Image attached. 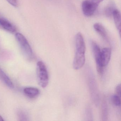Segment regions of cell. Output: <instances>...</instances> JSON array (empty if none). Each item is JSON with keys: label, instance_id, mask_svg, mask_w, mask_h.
<instances>
[{"label": "cell", "instance_id": "obj_17", "mask_svg": "<svg viewBox=\"0 0 121 121\" xmlns=\"http://www.w3.org/2000/svg\"><path fill=\"white\" fill-rule=\"evenodd\" d=\"M20 119V120L22 121H24V120H27V116L25 114V113L22 112H19V115H18Z\"/></svg>", "mask_w": 121, "mask_h": 121}, {"label": "cell", "instance_id": "obj_15", "mask_svg": "<svg viewBox=\"0 0 121 121\" xmlns=\"http://www.w3.org/2000/svg\"><path fill=\"white\" fill-rule=\"evenodd\" d=\"M111 100L113 104L117 107H120V97L117 95H113L111 97Z\"/></svg>", "mask_w": 121, "mask_h": 121}, {"label": "cell", "instance_id": "obj_7", "mask_svg": "<svg viewBox=\"0 0 121 121\" xmlns=\"http://www.w3.org/2000/svg\"><path fill=\"white\" fill-rule=\"evenodd\" d=\"M0 29L12 34L17 31V29L14 25L7 20L1 18H0Z\"/></svg>", "mask_w": 121, "mask_h": 121}, {"label": "cell", "instance_id": "obj_11", "mask_svg": "<svg viewBox=\"0 0 121 121\" xmlns=\"http://www.w3.org/2000/svg\"><path fill=\"white\" fill-rule=\"evenodd\" d=\"M114 22L116 28L120 35L121 33V16L119 11L117 9H115L113 11L112 14Z\"/></svg>", "mask_w": 121, "mask_h": 121}, {"label": "cell", "instance_id": "obj_5", "mask_svg": "<svg viewBox=\"0 0 121 121\" xmlns=\"http://www.w3.org/2000/svg\"><path fill=\"white\" fill-rule=\"evenodd\" d=\"M76 52L85 53L86 47L84 38L82 34L78 32L75 37Z\"/></svg>", "mask_w": 121, "mask_h": 121}, {"label": "cell", "instance_id": "obj_4", "mask_svg": "<svg viewBox=\"0 0 121 121\" xmlns=\"http://www.w3.org/2000/svg\"><path fill=\"white\" fill-rule=\"evenodd\" d=\"M91 47L94 58L96 62L98 73L102 75L103 73V67L101 61V50L97 43L94 41L91 42Z\"/></svg>", "mask_w": 121, "mask_h": 121}, {"label": "cell", "instance_id": "obj_3", "mask_svg": "<svg viewBox=\"0 0 121 121\" xmlns=\"http://www.w3.org/2000/svg\"><path fill=\"white\" fill-rule=\"evenodd\" d=\"M103 0H85L82 4V10L86 17L92 16L95 12L100 3Z\"/></svg>", "mask_w": 121, "mask_h": 121}, {"label": "cell", "instance_id": "obj_16", "mask_svg": "<svg viewBox=\"0 0 121 121\" xmlns=\"http://www.w3.org/2000/svg\"><path fill=\"white\" fill-rule=\"evenodd\" d=\"M115 9L112 7H109L107 8L105 10V13L106 15L108 16H110L112 15L113 11Z\"/></svg>", "mask_w": 121, "mask_h": 121}, {"label": "cell", "instance_id": "obj_18", "mask_svg": "<svg viewBox=\"0 0 121 121\" xmlns=\"http://www.w3.org/2000/svg\"><path fill=\"white\" fill-rule=\"evenodd\" d=\"M115 92L116 95L120 97L121 96V85L120 84L117 85L115 88Z\"/></svg>", "mask_w": 121, "mask_h": 121}, {"label": "cell", "instance_id": "obj_8", "mask_svg": "<svg viewBox=\"0 0 121 121\" xmlns=\"http://www.w3.org/2000/svg\"><path fill=\"white\" fill-rule=\"evenodd\" d=\"M111 56V49L104 48L101 50V61L103 67H105L109 62Z\"/></svg>", "mask_w": 121, "mask_h": 121}, {"label": "cell", "instance_id": "obj_13", "mask_svg": "<svg viewBox=\"0 0 121 121\" xmlns=\"http://www.w3.org/2000/svg\"><path fill=\"white\" fill-rule=\"evenodd\" d=\"M95 80L93 79V78H89V85L90 89L91 91L92 95L94 99H95V100L96 102L97 100V99H98V93L97 90V87L95 85Z\"/></svg>", "mask_w": 121, "mask_h": 121}, {"label": "cell", "instance_id": "obj_14", "mask_svg": "<svg viewBox=\"0 0 121 121\" xmlns=\"http://www.w3.org/2000/svg\"><path fill=\"white\" fill-rule=\"evenodd\" d=\"M102 112L103 120H107L108 118V110L107 103L104 100L103 101L102 105Z\"/></svg>", "mask_w": 121, "mask_h": 121}, {"label": "cell", "instance_id": "obj_1", "mask_svg": "<svg viewBox=\"0 0 121 121\" xmlns=\"http://www.w3.org/2000/svg\"><path fill=\"white\" fill-rule=\"evenodd\" d=\"M37 75L39 85L43 88L46 87L49 82L48 73L46 65L41 61L37 64Z\"/></svg>", "mask_w": 121, "mask_h": 121}, {"label": "cell", "instance_id": "obj_9", "mask_svg": "<svg viewBox=\"0 0 121 121\" xmlns=\"http://www.w3.org/2000/svg\"><path fill=\"white\" fill-rule=\"evenodd\" d=\"M94 29L98 34L102 37L104 39L107 41H109V37L106 30L103 26L100 23H96L93 25Z\"/></svg>", "mask_w": 121, "mask_h": 121}, {"label": "cell", "instance_id": "obj_6", "mask_svg": "<svg viewBox=\"0 0 121 121\" xmlns=\"http://www.w3.org/2000/svg\"><path fill=\"white\" fill-rule=\"evenodd\" d=\"M85 62V54L76 52L73 63V68L75 70H79L84 65Z\"/></svg>", "mask_w": 121, "mask_h": 121}, {"label": "cell", "instance_id": "obj_12", "mask_svg": "<svg viewBox=\"0 0 121 121\" xmlns=\"http://www.w3.org/2000/svg\"><path fill=\"white\" fill-rule=\"evenodd\" d=\"M0 78L8 87L10 88H14V84L10 78L7 75V74L4 72V71L0 68Z\"/></svg>", "mask_w": 121, "mask_h": 121}, {"label": "cell", "instance_id": "obj_2", "mask_svg": "<svg viewBox=\"0 0 121 121\" xmlns=\"http://www.w3.org/2000/svg\"><path fill=\"white\" fill-rule=\"evenodd\" d=\"M15 37L24 56L29 60H32L34 58V53L27 39L20 33L15 34Z\"/></svg>", "mask_w": 121, "mask_h": 121}, {"label": "cell", "instance_id": "obj_20", "mask_svg": "<svg viewBox=\"0 0 121 121\" xmlns=\"http://www.w3.org/2000/svg\"><path fill=\"white\" fill-rule=\"evenodd\" d=\"M4 121V120L3 119V118L0 115V121Z\"/></svg>", "mask_w": 121, "mask_h": 121}, {"label": "cell", "instance_id": "obj_19", "mask_svg": "<svg viewBox=\"0 0 121 121\" xmlns=\"http://www.w3.org/2000/svg\"><path fill=\"white\" fill-rule=\"evenodd\" d=\"M13 7H17V0H6Z\"/></svg>", "mask_w": 121, "mask_h": 121}, {"label": "cell", "instance_id": "obj_10", "mask_svg": "<svg viewBox=\"0 0 121 121\" xmlns=\"http://www.w3.org/2000/svg\"><path fill=\"white\" fill-rule=\"evenodd\" d=\"M24 92L26 96L31 98H35L40 93L38 88L33 87L25 88L24 89Z\"/></svg>", "mask_w": 121, "mask_h": 121}]
</instances>
